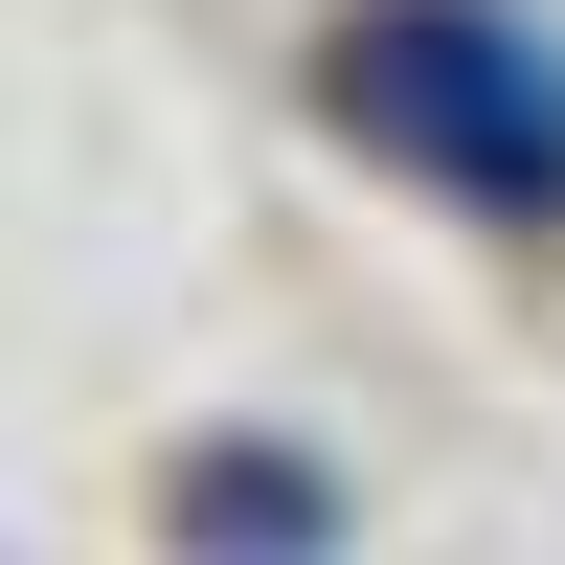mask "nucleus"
<instances>
[{
  "label": "nucleus",
  "instance_id": "nucleus-1",
  "mask_svg": "<svg viewBox=\"0 0 565 565\" xmlns=\"http://www.w3.org/2000/svg\"><path fill=\"white\" fill-rule=\"evenodd\" d=\"M317 90H340V136L407 159L430 204L565 226V23L543 0H340Z\"/></svg>",
  "mask_w": 565,
  "mask_h": 565
},
{
  "label": "nucleus",
  "instance_id": "nucleus-2",
  "mask_svg": "<svg viewBox=\"0 0 565 565\" xmlns=\"http://www.w3.org/2000/svg\"><path fill=\"white\" fill-rule=\"evenodd\" d=\"M159 543H181V565H340L362 498H340V452H295V430H181Z\"/></svg>",
  "mask_w": 565,
  "mask_h": 565
}]
</instances>
